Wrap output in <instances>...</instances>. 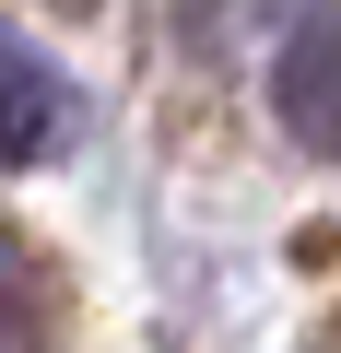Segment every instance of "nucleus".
Here are the masks:
<instances>
[{"instance_id": "obj_1", "label": "nucleus", "mask_w": 341, "mask_h": 353, "mask_svg": "<svg viewBox=\"0 0 341 353\" xmlns=\"http://www.w3.org/2000/svg\"><path fill=\"white\" fill-rule=\"evenodd\" d=\"M71 130H83L71 71L24 24H0V153H12V165H48V153H71Z\"/></svg>"}, {"instance_id": "obj_2", "label": "nucleus", "mask_w": 341, "mask_h": 353, "mask_svg": "<svg viewBox=\"0 0 341 353\" xmlns=\"http://www.w3.org/2000/svg\"><path fill=\"white\" fill-rule=\"evenodd\" d=\"M271 118H282L306 153H341V12H306V24L271 48Z\"/></svg>"}]
</instances>
